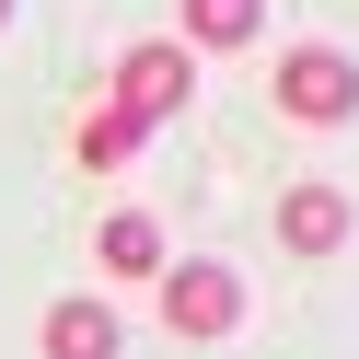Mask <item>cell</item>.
<instances>
[{
  "label": "cell",
  "instance_id": "cell-4",
  "mask_svg": "<svg viewBox=\"0 0 359 359\" xmlns=\"http://www.w3.org/2000/svg\"><path fill=\"white\" fill-rule=\"evenodd\" d=\"M47 359H128V325H116V302L104 290H70V302L47 313V336H35Z\"/></svg>",
  "mask_w": 359,
  "mask_h": 359
},
{
  "label": "cell",
  "instance_id": "cell-6",
  "mask_svg": "<svg viewBox=\"0 0 359 359\" xmlns=\"http://www.w3.org/2000/svg\"><path fill=\"white\" fill-rule=\"evenodd\" d=\"M174 12H186V35H174L186 58H232L266 35V0H174Z\"/></svg>",
  "mask_w": 359,
  "mask_h": 359
},
{
  "label": "cell",
  "instance_id": "cell-9",
  "mask_svg": "<svg viewBox=\"0 0 359 359\" xmlns=\"http://www.w3.org/2000/svg\"><path fill=\"white\" fill-rule=\"evenodd\" d=\"M0 24H12V0H0Z\"/></svg>",
  "mask_w": 359,
  "mask_h": 359
},
{
  "label": "cell",
  "instance_id": "cell-8",
  "mask_svg": "<svg viewBox=\"0 0 359 359\" xmlns=\"http://www.w3.org/2000/svg\"><path fill=\"white\" fill-rule=\"evenodd\" d=\"M140 140H151V116H128L116 93H104L93 116L70 128V151H81V163H93V174H116V163H140Z\"/></svg>",
  "mask_w": 359,
  "mask_h": 359
},
{
  "label": "cell",
  "instance_id": "cell-7",
  "mask_svg": "<svg viewBox=\"0 0 359 359\" xmlns=\"http://www.w3.org/2000/svg\"><path fill=\"white\" fill-rule=\"evenodd\" d=\"M93 266H104V278H163V220H151V209H116L93 232Z\"/></svg>",
  "mask_w": 359,
  "mask_h": 359
},
{
  "label": "cell",
  "instance_id": "cell-2",
  "mask_svg": "<svg viewBox=\"0 0 359 359\" xmlns=\"http://www.w3.org/2000/svg\"><path fill=\"white\" fill-rule=\"evenodd\" d=\"M163 325L186 336V348H197V336H232V325H243V278H232L220 255H186V266H163Z\"/></svg>",
  "mask_w": 359,
  "mask_h": 359
},
{
  "label": "cell",
  "instance_id": "cell-1",
  "mask_svg": "<svg viewBox=\"0 0 359 359\" xmlns=\"http://www.w3.org/2000/svg\"><path fill=\"white\" fill-rule=\"evenodd\" d=\"M348 104H359V58L348 47H290L278 58V116L290 128H348Z\"/></svg>",
  "mask_w": 359,
  "mask_h": 359
},
{
  "label": "cell",
  "instance_id": "cell-5",
  "mask_svg": "<svg viewBox=\"0 0 359 359\" xmlns=\"http://www.w3.org/2000/svg\"><path fill=\"white\" fill-rule=\"evenodd\" d=\"M348 186H290L278 197V243H290V255H336V243H348Z\"/></svg>",
  "mask_w": 359,
  "mask_h": 359
},
{
  "label": "cell",
  "instance_id": "cell-3",
  "mask_svg": "<svg viewBox=\"0 0 359 359\" xmlns=\"http://www.w3.org/2000/svg\"><path fill=\"white\" fill-rule=\"evenodd\" d=\"M186 93H197V58L174 47V35H151V47H128V58H116V104H128V116H151V128H163Z\"/></svg>",
  "mask_w": 359,
  "mask_h": 359
}]
</instances>
